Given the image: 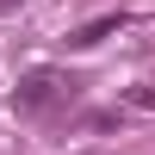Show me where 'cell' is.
<instances>
[{
  "label": "cell",
  "instance_id": "6da1fadb",
  "mask_svg": "<svg viewBox=\"0 0 155 155\" xmlns=\"http://www.w3.org/2000/svg\"><path fill=\"white\" fill-rule=\"evenodd\" d=\"M68 87H74V81L37 68V74H25V87H19V99H12V106H19V112H50V106H62V99H68Z\"/></svg>",
  "mask_w": 155,
  "mask_h": 155
},
{
  "label": "cell",
  "instance_id": "7a4b0ae2",
  "mask_svg": "<svg viewBox=\"0 0 155 155\" xmlns=\"http://www.w3.org/2000/svg\"><path fill=\"white\" fill-rule=\"evenodd\" d=\"M118 25H124V19H118V12H106V19H93V25H81V31H74V37H68V44H74V50H93V44H99V37H106V31H118Z\"/></svg>",
  "mask_w": 155,
  "mask_h": 155
},
{
  "label": "cell",
  "instance_id": "3957f363",
  "mask_svg": "<svg viewBox=\"0 0 155 155\" xmlns=\"http://www.w3.org/2000/svg\"><path fill=\"white\" fill-rule=\"evenodd\" d=\"M0 6H12V0H0Z\"/></svg>",
  "mask_w": 155,
  "mask_h": 155
}]
</instances>
